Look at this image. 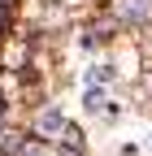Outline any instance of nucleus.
Instances as JSON below:
<instances>
[{
    "label": "nucleus",
    "mask_w": 152,
    "mask_h": 156,
    "mask_svg": "<svg viewBox=\"0 0 152 156\" xmlns=\"http://www.w3.org/2000/svg\"><path fill=\"white\" fill-rule=\"evenodd\" d=\"M61 126H65V117L56 113V108H48V113L39 117V130H61Z\"/></svg>",
    "instance_id": "nucleus-1"
}]
</instances>
